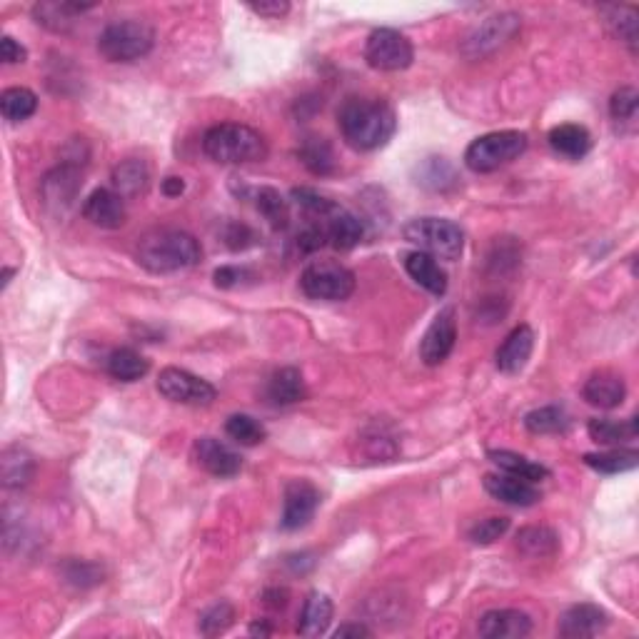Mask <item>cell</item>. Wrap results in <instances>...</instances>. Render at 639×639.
<instances>
[{
  "label": "cell",
  "instance_id": "cell-31",
  "mask_svg": "<svg viewBox=\"0 0 639 639\" xmlns=\"http://www.w3.org/2000/svg\"><path fill=\"white\" fill-rule=\"evenodd\" d=\"M487 460L495 462V465L500 467L502 472H507V475H515L520 477V480L532 482V485H537V482L550 477V470H547L545 465L527 460L525 455H517V452L510 450H490L487 452Z\"/></svg>",
  "mask_w": 639,
  "mask_h": 639
},
{
  "label": "cell",
  "instance_id": "cell-10",
  "mask_svg": "<svg viewBox=\"0 0 639 639\" xmlns=\"http://www.w3.org/2000/svg\"><path fill=\"white\" fill-rule=\"evenodd\" d=\"M522 20L515 13H500L487 18L485 23L477 25L470 35L462 43V53L467 58H485V55L495 53L497 48H502L505 43H510L512 38L520 30Z\"/></svg>",
  "mask_w": 639,
  "mask_h": 639
},
{
  "label": "cell",
  "instance_id": "cell-20",
  "mask_svg": "<svg viewBox=\"0 0 639 639\" xmlns=\"http://www.w3.org/2000/svg\"><path fill=\"white\" fill-rule=\"evenodd\" d=\"M485 639H522L532 632L530 615L520 610H490L477 625Z\"/></svg>",
  "mask_w": 639,
  "mask_h": 639
},
{
  "label": "cell",
  "instance_id": "cell-37",
  "mask_svg": "<svg viewBox=\"0 0 639 639\" xmlns=\"http://www.w3.org/2000/svg\"><path fill=\"white\" fill-rule=\"evenodd\" d=\"M415 183L427 190H435V193H445V190L457 185V173L445 158H427L417 165Z\"/></svg>",
  "mask_w": 639,
  "mask_h": 639
},
{
  "label": "cell",
  "instance_id": "cell-21",
  "mask_svg": "<svg viewBox=\"0 0 639 639\" xmlns=\"http://www.w3.org/2000/svg\"><path fill=\"white\" fill-rule=\"evenodd\" d=\"M322 225H325L327 245L335 250H352L365 238V223L340 205L322 220Z\"/></svg>",
  "mask_w": 639,
  "mask_h": 639
},
{
  "label": "cell",
  "instance_id": "cell-40",
  "mask_svg": "<svg viewBox=\"0 0 639 639\" xmlns=\"http://www.w3.org/2000/svg\"><path fill=\"white\" fill-rule=\"evenodd\" d=\"M225 432H228L230 440L243 447H255L268 437L263 422L255 420L253 415H230L225 422Z\"/></svg>",
  "mask_w": 639,
  "mask_h": 639
},
{
  "label": "cell",
  "instance_id": "cell-7",
  "mask_svg": "<svg viewBox=\"0 0 639 639\" xmlns=\"http://www.w3.org/2000/svg\"><path fill=\"white\" fill-rule=\"evenodd\" d=\"M300 288L310 300L340 303L355 293V275L335 260H315L300 275Z\"/></svg>",
  "mask_w": 639,
  "mask_h": 639
},
{
  "label": "cell",
  "instance_id": "cell-29",
  "mask_svg": "<svg viewBox=\"0 0 639 639\" xmlns=\"http://www.w3.org/2000/svg\"><path fill=\"white\" fill-rule=\"evenodd\" d=\"M110 180H113V190L120 195V198H135V195L148 190L150 168L145 160H138V158L123 160L120 165H115Z\"/></svg>",
  "mask_w": 639,
  "mask_h": 639
},
{
  "label": "cell",
  "instance_id": "cell-45",
  "mask_svg": "<svg viewBox=\"0 0 639 639\" xmlns=\"http://www.w3.org/2000/svg\"><path fill=\"white\" fill-rule=\"evenodd\" d=\"M637 108H639V93L632 85H625V88L617 90L610 100V115L617 123H632L637 118Z\"/></svg>",
  "mask_w": 639,
  "mask_h": 639
},
{
  "label": "cell",
  "instance_id": "cell-51",
  "mask_svg": "<svg viewBox=\"0 0 639 639\" xmlns=\"http://www.w3.org/2000/svg\"><path fill=\"white\" fill-rule=\"evenodd\" d=\"M163 193L168 195V198H178V195H183L185 193L183 178H175V175L165 178L163 180Z\"/></svg>",
  "mask_w": 639,
  "mask_h": 639
},
{
  "label": "cell",
  "instance_id": "cell-11",
  "mask_svg": "<svg viewBox=\"0 0 639 639\" xmlns=\"http://www.w3.org/2000/svg\"><path fill=\"white\" fill-rule=\"evenodd\" d=\"M80 188H83V173L75 163H63L55 170H50L43 178L40 193H43V203L50 213L63 215L75 205Z\"/></svg>",
  "mask_w": 639,
  "mask_h": 639
},
{
  "label": "cell",
  "instance_id": "cell-8",
  "mask_svg": "<svg viewBox=\"0 0 639 639\" xmlns=\"http://www.w3.org/2000/svg\"><path fill=\"white\" fill-rule=\"evenodd\" d=\"M365 60L370 68L382 70V73H397V70L410 68L415 60V48L397 30L377 28L372 30L365 43Z\"/></svg>",
  "mask_w": 639,
  "mask_h": 639
},
{
  "label": "cell",
  "instance_id": "cell-3",
  "mask_svg": "<svg viewBox=\"0 0 639 639\" xmlns=\"http://www.w3.org/2000/svg\"><path fill=\"white\" fill-rule=\"evenodd\" d=\"M203 150L220 165H248L268 158V140L250 125L220 123L205 133Z\"/></svg>",
  "mask_w": 639,
  "mask_h": 639
},
{
  "label": "cell",
  "instance_id": "cell-17",
  "mask_svg": "<svg viewBox=\"0 0 639 639\" xmlns=\"http://www.w3.org/2000/svg\"><path fill=\"white\" fill-rule=\"evenodd\" d=\"M607 625H610V615L602 607L582 602V605H572L560 617V635L567 639L597 637L607 630Z\"/></svg>",
  "mask_w": 639,
  "mask_h": 639
},
{
  "label": "cell",
  "instance_id": "cell-4",
  "mask_svg": "<svg viewBox=\"0 0 639 639\" xmlns=\"http://www.w3.org/2000/svg\"><path fill=\"white\" fill-rule=\"evenodd\" d=\"M155 45V30L143 20H115L98 38V53L108 63H133L145 58Z\"/></svg>",
  "mask_w": 639,
  "mask_h": 639
},
{
  "label": "cell",
  "instance_id": "cell-44",
  "mask_svg": "<svg viewBox=\"0 0 639 639\" xmlns=\"http://www.w3.org/2000/svg\"><path fill=\"white\" fill-rule=\"evenodd\" d=\"M507 530H510V520L507 517H487V520L475 522L470 527V532H467V537H470L472 545L485 547L500 540Z\"/></svg>",
  "mask_w": 639,
  "mask_h": 639
},
{
  "label": "cell",
  "instance_id": "cell-35",
  "mask_svg": "<svg viewBox=\"0 0 639 639\" xmlns=\"http://www.w3.org/2000/svg\"><path fill=\"white\" fill-rule=\"evenodd\" d=\"M298 158L313 175L335 173V153H332V145L327 143L325 138H320V135H308V138L300 143Z\"/></svg>",
  "mask_w": 639,
  "mask_h": 639
},
{
  "label": "cell",
  "instance_id": "cell-18",
  "mask_svg": "<svg viewBox=\"0 0 639 639\" xmlns=\"http://www.w3.org/2000/svg\"><path fill=\"white\" fill-rule=\"evenodd\" d=\"M90 3H70V0H43L33 5V20L50 33H70L80 15L93 10Z\"/></svg>",
  "mask_w": 639,
  "mask_h": 639
},
{
  "label": "cell",
  "instance_id": "cell-28",
  "mask_svg": "<svg viewBox=\"0 0 639 639\" xmlns=\"http://www.w3.org/2000/svg\"><path fill=\"white\" fill-rule=\"evenodd\" d=\"M332 615H335V607H332L330 597L322 595V592H310L303 605V612H300L298 632L303 637L325 635L332 622Z\"/></svg>",
  "mask_w": 639,
  "mask_h": 639
},
{
  "label": "cell",
  "instance_id": "cell-2",
  "mask_svg": "<svg viewBox=\"0 0 639 639\" xmlns=\"http://www.w3.org/2000/svg\"><path fill=\"white\" fill-rule=\"evenodd\" d=\"M135 260L153 275L180 273L203 260V248L185 230L158 228L145 233L135 245Z\"/></svg>",
  "mask_w": 639,
  "mask_h": 639
},
{
  "label": "cell",
  "instance_id": "cell-34",
  "mask_svg": "<svg viewBox=\"0 0 639 639\" xmlns=\"http://www.w3.org/2000/svg\"><path fill=\"white\" fill-rule=\"evenodd\" d=\"M253 203H255V210H258V213L263 215L265 220H268L270 228L285 230L290 225L288 200H285L275 188H268V185H263V188H255L253 190Z\"/></svg>",
  "mask_w": 639,
  "mask_h": 639
},
{
  "label": "cell",
  "instance_id": "cell-39",
  "mask_svg": "<svg viewBox=\"0 0 639 639\" xmlns=\"http://www.w3.org/2000/svg\"><path fill=\"white\" fill-rule=\"evenodd\" d=\"M0 110L8 123H23L38 110V98L30 88H8L0 95Z\"/></svg>",
  "mask_w": 639,
  "mask_h": 639
},
{
  "label": "cell",
  "instance_id": "cell-53",
  "mask_svg": "<svg viewBox=\"0 0 639 639\" xmlns=\"http://www.w3.org/2000/svg\"><path fill=\"white\" fill-rule=\"evenodd\" d=\"M13 273H15V270H10V268L3 270V288H8V283H10V278H13Z\"/></svg>",
  "mask_w": 639,
  "mask_h": 639
},
{
  "label": "cell",
  "instance_id": "cell-36",
  "mask_svg": "<svg viewBox=\"0 0 639 639\" xmlns=\"http://www.w3.org/2000/svg\"><path fill=\"white\" fill-rule=\"evenodd\" d=\"M582 462L595 472H602V475H620V472L635 470L639 465V452L612 447L607 452H587Z\"/></svg>",
  "mask_w": 639,
  "mask_h": 639
},
{
  "label": "cell",
  "instance_id": "cell-30",
  "mask_svg": "<svg viewBox=\"0 0 639 639\" xmlns=\"http://www.w3.org/2000/svg\"><path fill=\"white\" fill-rule=\"evenodd\" d=\"M515 545L527 557H552L560 552V535L552 527L530 525L517 532Z\"/></svg>",
  "mask_w": 639,
  "mask_h": 639
},
{
  "label": "cell",
  "instance_id": "cell-1",
  "mask_svg": "<svg viewBox=\"0 0 639 639\" xmlns=\"http://www.w3.org/2000/svg\"><path fill=\"white\" fill-rule=\"evenodd\" d=\"M337 128L352 150L372 153L390 143L397 130V115L382 98H347L337 110Z\"/></svg>",
  "mask_w": 639,
  "mask_h": 639
},
{
  "label": "cell",
  "instance_id": "cell-47",
  "mask_svg": "<svg viewBox=\"0 0 639 639\" xmlns=\"http://www.w3.org/2000/svg\"><path fill=\"white\" fill-rule=\"evenodd\" d=\"M215 285L223 290H230V288H238L240 283H243L245 278H250V273L245 268H235V265H225V268H218L215 270Z\"/></svg>",
  "mask_w": 639,
  "mask_h": 639
},
{
  "label": "cell",
  "instance_id": "cell-49",
  "mask_svg": "<svg viewBox=\"0 0 639 639\" xmlns=\"http://www.w3.org/2000/svg\"><path fill=\"white\" fill-rule=\"evenodd\" d=\"M250 10H253L255 15H260V18H283V15L290 13V3H285V0H263V3H250L248 5Z\"/></svg>",
  "mask_w": 639,
  "mask_h": 639
},
{
  "label": "cell",
  "instance_id": "cell-33",
  "mask_svg": "<svg viewBox=\"0 0 639 639\" xmlns=\"http://www.w3.org/2000/svg\"><path fill=\"white\" fill-rule=\"evenodd\" d=\"M150 362L133 347H118L108 355L110 377L120 382H138L140 377L148 375Z\"/></svg>",
  "mask_w": 639,
  "mask_h": 639
},
{
  "label": "cell",
  "instance_id": "cell-46",
  "mask_svg": "<svg viewBox=\"0 0 639 639\" xmlns=\"http://www.w3.org/2000/svg\"><path fill=\"white\" fill-rule=\"evenodd\" d=\"M223 243L228 245L230 250H248L258 243V235H255V230L248 228L245 223H235V220H230V223H225L223 228Z\"/></svg>",
  "mask_w": 639,
  "mask_h": 639
},
{
  "label": "cell",
  "instance_id": "cell-26",
  "mask_svg": "<svg viewBox=\"0 0 639 639\" xmlns=\"http://www.w3.org/2000/svg\"><path fill=\"white\" fill-rule=\"evenodd\" d=\"M0 472H3L5 490H23L35 475L33 455L20 445L5 447L3 457H0Z\"/></svg>",
  "mask_w": 639,
  "mask_h": 639
},
{
  "label": "cell",
  "instance_id": "cell-23",
  "mask_svg": "<svg viewBox=\"0 0 639 639\" xmlns=\"http://www.w3.org/2000/svg\"><path fill=\"white\" fill-rule=\"evenodd\" d=\"M582 397L587 405L600 407V410H615L625 402L627 385L615 372H597L582 387Z\"/></svg>",
  "mask_w": 639,
  "mask_h": 639
},
{
  "label": "cell",
  "instance_id": "cell-5",
  "mask_svg": "<svg viewBox=\"0 0 639 639\" xmlns=\"http://www.w3.org/2000/svg\"><path fill=\"white\" fill-rule=\"evenodd\" d=\"M405 240L417 245L420 253L432 255V258L455 263L465 250V233L457 223L447 218H415L405 225Z\"/></svg>",
  "mask_w": 639,
  "mask_h": 639
},
{
  "label": "cell",
  "instance_id": "cell-15",
  "mask_svg": "<svg viewBox=\"0 0 639 639\" xmlns=\"http://www.w3.org/2000/svg\"><path fill=\"white\" fill-rule=\"evenodd\" d=\"M83 218L100 230H120L128 220L125 198L113 188H98L83 203Z\"/></svg>",
  "mask_w": 639,
  "mask_h": 639
},
{
  "label": "cell",
  "instance_id": "cell-12",
  "mask_svg": "<svg viewBox=\"0 0 639 639\" xmlns=\"http://www.w3.org/2000/svg\"><path fill=\"white\" fill-rule=\"evenodd\" d=\"M457 340V315L455 308H445L435 315L430 327L420 340V360L427 367H437L450 357Z\"/></svg>",
  "mask_w": 639,
  "mask_h": 639
},
{
  "label": "cell",
  "instance_id": "cell-13",
  "mask_svg": "<svg viewBox=\"0 0 639 639\" xmlns=\"http://www.w3.org/2000/svg\"><path fill=\"white\" fill-rule=\"evenodd\" d=\"M320 507V490L308 480H290L285 485V502H283V530H303L315 517Z\"/></svg>",
  "mask_w": 639,
  "mask_h": 639
},
{
  "label": "cell",
  "instance_id": "cell-22",
  "mask_svg": "<svg viewBox=\"0 0 639 639\" xmlns=\"http://www.w3.org/2000/svg\"><path fill=\"white\" fill-rule=\"evenodd\" d=\"M402 265H405V273L430 295L442 298V295L447 293V273L440 268V263H437L432 255L412 250V253H407L405 258H402Z\"/></svg>",
  "mask_w": 639,
  "mask_h": 639
},
{
  "label": "cell",
  "instance_id": "cell-42",
  "mask_svg": "<svg viewBox=\"0 0 639 639\" xmlns=\"http://www.w3.org/2000/svg\"><path fill=\"white\" fill-rule=\"evenodd\" d=\"M293 200L310 220H325L327 215L337 208L335 200H327L325 195H320L318 190L313 188H295Z\"/></svg>",
  "mask_w": 639,
  "mask_h": 639
},
{
  "label": "cell",
  "instance_id": "cell-25",
  "mask_svg": "<svg viewBox=\"0 0 639 639\" xmlns=\"http://www.w3.org/2000/svg\"><path fill=\"white\" fill-rule=\"evenodd\" d=\"M268 400L275 407H288L298 405L308 397V387H305L303 372L298 367H283V370L273 372V377L268 380V390H265Z\"/></svg>",
  "mask_w": 639,
  "mask_h": 639
},
{
  "label": "cell",
  "instance_id": "cell-43",
  "mask_svg": "<svg viewBox=\"0 0 639 639\" xmlns=\"http://www.w3.org/2000/svg\"><path fill=\"white\" fill-rule=\"evenodd\" d=\"M233 620H235L233 605H228V602H218V605H213L210 610H205L203 615H200L198 630L208 637L223 635V632H228V627L233 625Z\"/></svg>",
  "mask_w": 639,
  "mask_h": 639
},
{
  "label": "cell",
  "instance_id": "cell-52",
  "mask_svg": "<svg viewBox=\"0 0 639 639\" xmlns=\"http://www.w3.org/2000/svg\"><path fill=\"white\" fill-rule=\"evenodd\" d=\"M270 627H265V625H260V622H255L253 627H250V635H270Z\"/></svg>",
  "mask_w": 639,
  "mask_h": 639
},
{
  "label": "cell",
  "instance_id": "cell-14",
  "mask_svg": "<svg viewBox=\"0 0 639 639\" xmlns=\"http://www.w3.org/2000/svg\"><path fill=\"white\" fill-rule=\"evenodd\" d=\"M193 460L200 470L208 475L220 477V480H230V477L240 475L243 470V457L228 447L225 442L215 440V437H200L193 445Z\"/></svg>",
  "mask_w": 639,
  "mask_h": 639
},
{
  "label": "cell",
  "instance_id": "cell-48",
  "mask_svg": "<svg viewBox=\"0 0 639 639\" xmlns=\"http://www.w3.org/2000/svg\"><path fill=\"white\" fill-rule=\"evenodd\" d=\"M0 58H3L5 65L25 63V58H28V50H25L23 45L18 43V40L10 38V35H3V40H0Z\"/></svg>",
  "mask_w": 639,
  "mask_h": 639
},
{
  "label": "cell",
  "instance_id": "cell-9",
  "mask_svg": "<svg viewBox=\"0 0 639 639\" xmlns=\"http://www.w3.org/2000/svg\"><path fill=\"white\" fill-rule=\"evenodd\" d=\"M158 392L178 405H210L218 397L215 387L203 377L180 367H165L158 375Z\"/></svg>",
  "mask_w": 639,
  "mask_h": 639
},
{
  "label": "cell",
  "instance_id": "cell-38",
  "mask_svg": "<svg viewBox=\"0 0 639 639\" xmlns=\"http://www.w3.org/2000/svg\"><path fill=\"white\" fill-rule=\"evenodd\" d=\"M572 420L562 407H537V410L527 412L525 415V427L532 435H562V432L570 430Z\"/></svg>",
  "mask_w": 639,
  "mask_h": 639
},
{
  "label": "cell",
  "instance_id": "cell-32",
  "mask_svg": "<svg viewBox=\"0 0 639 639\" xmlns=\"http://www.w3.org/2000/svg\"><path fill=\"white\" fill-rule=\"evenodd\" d=\"M592 440L605 447H620L625 442L637 440V417L630 420H610V417H597L587 425Z\"/></svg>",
  "mask_w": 639,
  "mask_h": 639
},
{
  "label": "cell",
  "instance_id": "cell-50",
  "mask_svg": "<svg viewBox=\"0 0 639 639\" xmlns=\"http://www.w3.org/2000/svg\"><path fill=\"white\" fill-rule=\"evenodd\" d=\"M332 637H335V639H350V637L360 639V637H372V632L367 630L365 625H360V622H347V625L337 627L335 635H332Z\"/></svg>",
  "mask_w": 639,
  "mask_h": 639
},
{
  "label": "cell",
  "instance_id": "cell-41",
  "mask_svg": "<svg viewBox=\"0 0 639 639\" xmlns=\"http://www.w3.org/2000/svg\"><path fill=\"white\" fill-rule=\"evenodd\" d=\"M60 572H63L68 585L80 587V590H88V587L98 585V582H103V575H105L103 567L88 560H68Z\"/></svg>",
  "mask_w": 639,
  "mask_h": 639
},
{
  "label": "cell",
  "instance_id": "cell-16",
  "mask_svg": "<svg viewBox=\"0 0 639 639\" xmlns=\"http://www.w3.org/2000/svg\"><path fill=\"white\" fill-rule=\"evenodd\" d=\"M532 350H535V332H532L530 325H517L515 330L502 340V345L497 347V370L505 372V375H517V372L525 370V365L530 362Z\"/></svg>",
  "mask_w": 639,
  "mask_h": 639
},
{
  "label": "cell",
  "instance_id": "cell-24",
  "mask_svg": "<svg viewBox=\"0 0 639 639\" xmlns=\"http://www.w3.org/2000/svg\"><path fill=\"white\" fill-rule=\"evenodd\" d=\"M547 143L560 158L565 160H582L592 150V135L585 125L562 123L550 130Z\"/></svg>",
  "mask_w": 639,
  "mask_h": 639
},
{
  "label": "cell",
  "instance_id": "cell-27",
  "mask_svg": "<svg viewBox=\"0 0 639 639\" xmlns=\"http://www.w3.org/2000/svg\"><path fill=\"white\" fill-rule=\"evenodd\" d=\"M600 13L605 15V23L612 30V35L620 38L632 55H637L639 10L635 5H602Z\"/></svg>",
  "mask_w": 639,
  "mask_h": 639
},
{
  "label": "cell",
  "instance_id": "cell-19",
  "mask_svg": "<svg viewBox=\"0 0 639 639\" xmlns=\"http://www.w3.org/2000/svg\"><path fill=\"white\" fill-rule=\"evenodd\" d=\"M482 485H485L487 495L512 507H532L542 500L537 485L515 475H507V472L505 475H485Z\"/></svg>",
  "mask_w": 639,
  "mask_h": 639
},
{
  "label": "cell",
  "instance_id": "cell-6",
  "mask_svg": "<svg viewBox=\"0 0 639 639\" xmlns=\"http://www.w3.org/2000/svg\"><path fill=\"white\" fill-rule=\"evenodd\" d=\"M527 150V135L520 130H497L480 135L465 150V165L472 173H495Z\"/></svg>",
  "mask_w": 639,
  "mask_h": 639
}]
</instances>
